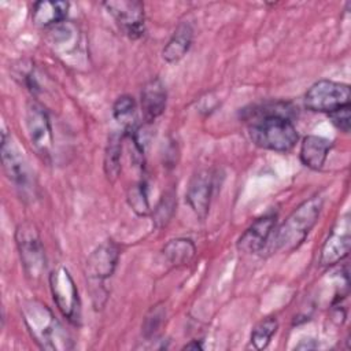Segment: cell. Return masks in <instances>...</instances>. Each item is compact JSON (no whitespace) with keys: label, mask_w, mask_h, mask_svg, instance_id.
Wrapping results in <instances>:
<instances>
[{"label":"cell","mask_w":351,"mask_h":351,"mask_svg":"<svg viewBox=\"0 0 351 351\" xmlns=\"http://www.w3.org/2000/svg\"><path fill=\"white\" fill-rule=\"evenodd\" d=\"M292 110L288 103H271L252 110L248 126L252 143L276 152L291 151L299 138L292 122Z\"/></svg>","instance_id":"obj_1"},{"label":"cell","mask_w":351,"mask_h":351,"mask_svg":"<svg viewBox=\"0 0 351 351\" xmlns=\"http://www.w3.org/2000/svg\"><path fill=\"white\" fill-rule=\"evenodd\" d=\"M21 311L29 335L40 348L51 351L73 348L70 335L48 306L38 300H27Z\"/></svg>","instance_id":"obj_2"},{"label":"cell","mask_w":351,"mask_h":351,"mask_svg":"<svg viewBox=\"0 0 351 351\" xmlns=\"http://www.w3.org/2000/svg\"><path fill=\"white\" fill-rule=\"evenodd\" d=\"M322 207L324 200L319 196H313L300 203L280 225V228L273 232L269 240L271 251L292 252L299 248L317 223Z\"/></svg>","instance_id":"obj_3"},{"label":"cell","mask_w":351,"mask_h":351,"mask_svg":"<svg viewBox=\"0 0 351 351\" xmlns=\"http://www.w3.org/2000/svg\"><path fill=\"white\" fill-rule=\"evenodd\" d=\"M15 241L25 274L32 281H38L45 273L47 258L36 226L30 222L21 223L15 230Z\"/></svg>","instance_id":"obj_4"},{"label":"cell","mask_w":351,"mask_h":351,"mask_svg":"<svg viewBox=\"0 0 351 351\" xmlns=\"http://www.w3.org/2000/svg\"><path fill=\"white\" fill-rule=\"evenodd\" d=\"M49 289L63 317L73 325H78L81 321V300L77 285L64 266L56 267L49 274Z\"/></svg>","instance_id":"obj_5"},{"label":"cell","mask_w":351,"mask_h":351,"mask_svg":"<svg viewBox=\"0 0 351 351\" xmlns=\"http://www.w3.org/2000/svg\"><path fill=\"white\" fill-rule=\"evenodd\" d=\"M350 86L343 82L321 80L313 84L304 95V106L315 112H332L350 106Z\"/></svg>","instance_id":"obj_6"},{"label":"cell","mask_w":351,"mask_h":351,"mask_svg":"<svg viewBox=\"0 0 351 351\" xmlns=\"http://www.w3.org/2000/svg\"><path fill=\"white\" fill-rule=\"evenodd\" d=\"M1 163L5 176L15 185L21 195L26 196L33 191L32 173L21 149L15 145L12 138L7 134L5 129L1 132Z\"/></svg>","instance_id":"obj_7"},{"label":"cell","mask_w":351,"mask_h":351,"mask_svg":"<svg viewBox=\"0 0 351 351\" xmlns=\"http://www.w3.org/2000/svg\"><path fill=\"white\" fill-rule=\"evenodd\" d=\"M26 129L27 136L37 151L43 158H49L53 147V134L52 126L45 108L36 103L30 101L26 108Z\"/></svg>","instance_id":"obj_8"},{"label":"cell","mask_w":351,"mask_h":351,"mask_svg":"<svg viewBox=\"0 0 351 351\" xmlns=\"http://www.w3.org/2000/svg\"><path fill=\"white\" fill-rule=\"evenodd\" d=\"M118 259L119 248L114 241L107 240L96 247L85 263V274L90 285L101 287L103 281L114 274Z\"/></svg>","instance_id":"obj_9"},{"label":"cell","mask_w":351,"mask_h":351,"mask_svg":"<svg viewBox=\"0 0 351 351\" xmlns=\"http://www.w3.org/2000/svg\"><path fill=\"white\" fill-rule=\"evenodd\" d=\"M110 15L117 21L122 32L129 38H140L145 30V16L144 5L134 0H121V1H106L103 3Z\"/></svg>","instance_id":"obj_10"},{"label":"cell","mask_w":351,"mask_h":351,"mask_svg":"<svg viewBox=\"0 0 351 351\" xmlns=\"http://www.w3.org/2000/svg\"><path fill=\"white\" fill-rule=\"evenodd\" d=\"M351 245V222L350 214H344L337 218L330 233L328 234L322 248L319 263L322 266H333L343 261L348 252Z\"/></svg>","instance_id":"obj_11"},{"label":"cell","mask_w":351,"mask_h":351,"mask_svg":"<svg viewBox=\"0 0 351 351\" xmlns=\"http://www.w3.org/2000/svg\"><path fill=\"white\" fill-rule=\"evenodd\" d=\"M277 222L276 214H266L255 219L239 237L237 250L244 254H256L269 243Z\"/></svg>","instance_id":"obj_12"},{"label":"cell","mask_w":351,"mask_h":351,"mask_svg":"<svg viewBox=\"0 0 351 351\" xmlns=\"http://www.w3.org/2000/svg\"><path fill=\"white\" fill-rule=\"evenodd\" d=\"M213 195V176L208 170H200L195 173L188 184L185 199L188 206L192 208L195 215L204 221L208 210Z\"/></svg>","instance_id":"obj_13"},{"label":"cell","mask_w":351,"mask_h":351,"mask_svg":"<svg viewBox=\"0 0 351 351\" xmlns=\"http://www.w3.org/2000/svg\"><path fill=\"white\" fill-rule=\"evenodd\" d=\"M167 93L163 82L155 77L149 80L141 90V112L145 123H152L166 108Z\"/></svg>","instance_id":"obj_14"},{"label":"cell","mask_w":351,"mask_h":351,"mask_svg":"<svg viewBox=\"0 0 351 351\" xmlns=\"http://www.w3.org/2000/svg\"><path fill=\"white\" fill-rule=\"evenodd\" d=\"M332 141L321 136H306L300 144L299 156L302 163L311 170H321L330 151Z\"/></svg>","instance_id":"obj_15"},{"label":"cell","mask_w":351,"mask_h":351,"mask_svg":"<svg viewBox=\"0 0 351 351\" xmlns=\"http://www.w3.org/2000/svg\"><path fill=\"white\" fill-rule=\"evenodd\" d=\"M192 41H193L192 26L188 22H181L173 32L167 44L162 49L163 60L167 63H177L186 55V52L192 45Z\"/></svg>","instance_id":"obj_16"},{"label":"cell","mask_w":351,"mask_h":351,"mask_svg":"<svg viewBox=\"0 0 351 351\" xmlns=\"http://www.w3.org/2000/svg\"><path fill=\"white\" fill-rule=\"evenodd\" d=\"M67 11V1H37L32 8V21L38 27H53L64 22Z\"/></svg>","instance_id":"obj_17"},{"label":"cell","mask_w":351,"mask_h":351,"mask_svg":"<svg viewBox=\"0 0 351 351\" xmlns=\"http://www.w3.org/2000/svg\"><path fill=\"white\" fill-rule=\"evenodd\" d=\"M51 44L59 56L70 55L80 48V32L73 23H60L51 27Z\"/></svg>","instance_id":"obj_18"},{"label":"cell","mask_w":351,"mask_h":351,"mask_svg":"<svg viewBox=\"0 0 351 351\" xmlns=\"http://www.w3.org/2000/svg\"><path fill=\"white\" fill-rule=\"evenodd\" d=\"M165 259L174 267L186 266L196 255V245L191 239L177 237L169 240L163 247Z\"/></svg>","instance_id":"obj_19"},{"label":"cell","mask_w":351,"mask_h":351,"mask_svg":"<svg viewBox=\"0 0 351 351\" xmlns=\"http://www.w3.org/2000/svg\"><path fill=\"white\" fill-rule=\"evenodd\" d=\"M121 156H122V134L112 133L108 137L104 152V173L108 181L114 182L121 173Z\"/></svg>","instance_id":"obj_20"},{"label":"cell","mask_w":351,"mask_h":351,"mask_svg":"<svg viewBox=\"0 0 351 351\" xmlns=\"http://www.w3.org/2000/svg\"><path fill=\"white\" fill-rule=\"evenodd\" d=\"M112 115L126 129V132L133 130L134 123H136V101H134V99L129 95L119 96L112 106Z\"/></svg>","instance_id":"obj_21"},{"label":"cell","mask_w":351,"mask_h":351,"mask_svg":"<svg viewBox=\"0 0 351 351\" xmlns=\"http://www.w3.org/2000/svg\"><path fill=\"white\" fill-rule=\"evenodd\" d=\"M277 328H278V322L273 317H267L259 321L251 332V344L254 346V348L265 350L269 346Z\"/></svg>","instance_id":"obj_22"},{"label":"cell","mask_w":351,"mask_h":351,"mask_svg":"<svg viewBox=\"0 0 351 351\" xmlns=\"http://www.w3.org/2000/svg\"><path fill=\"white\" fill-rule=\"evenodd\" d=\"M128 202L132 210L137 215H148L149 214V200H148V186L144 180L138 181L128 191Z\"/></svg>","instance_id":"obj_23"},{"label":"cell","mask_w":351,"mask_h":351,"mask_svg":"<svg viewBox=\"0 0 351 351\" xmlns=\"http://www.w3.org/2000/svg\"><path fill=\"white\" fill-rule=\"evenodd\" d=\"M174 208H176V195L173 191H167L160 197L156 207L154 208V214H152L154 223L158 228L165 226L170 221V218L174 213Z\"/></svg>","instance_id":"obj_24"},{"label":"cell","mask_w":351,"mask_h":351,"mask_svg":"<svg viewBox=\"0 0 351 351\" xmlns=\"http://www.w3.org/2000/svg\"><path fill=\"white\" fill-rule=\"evenodd\" d=\"M330 122L341 132L348 133L350 126H351V114H350V106L341 107L336 111H332L328 114Z\"/></svg>","instance_id":"obj_25"},{"label":"cell","mask_w":351,"mask_h":351,"mask_svg":"<svg viewBox=\"0 0 351 351\" xmlns=\"http://www.w3.org/2000/svg\"><path fill=\"white\" fill-rule=\"evenodd\" d=\"M163 317H165V311L160 306H155L151 308V311L148 313V315L145 317V321H144V333L147 337L152 336L158 330L159 324Z\"/></svg>","instance_id":"obj_26"},{"label":"cell","mask_w":351,"mask_h":351,"mask_svg":"<svg viewBox=\"0 0 351 351\" xmlns=\"http://www.w3.org/2000/svg\"><path fill=\"white\" fill-rule=\"evenodd\" d=\"M203 344L200 340H192L184 346V350H202Z\"/></svg>","instance_id":"obj_27"}]
</instances>
